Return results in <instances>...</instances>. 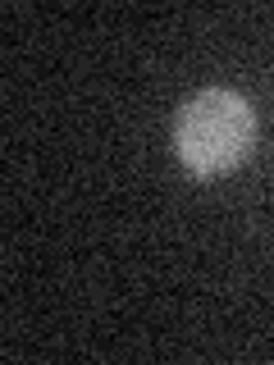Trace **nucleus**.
<instances>
[{
	"mask_svg": "<svg viewBox=\"0 0 274 365\" xmlns=\"http://www.w3.org/2000/svg\"><path fill=\"white\" fill-rule=\"evenodd\" d=\"M256 142V114L247 96L228 87H206L174 119V151L197 178H215L238 169Z\"/></svg>",
	"mask_w": 274,
	"mask_h": 365,
	"instance_id": "obj_1",
	"label": "nucleus"
}]
</instances>
